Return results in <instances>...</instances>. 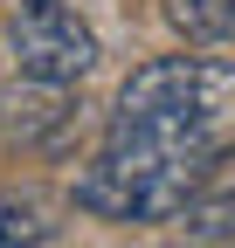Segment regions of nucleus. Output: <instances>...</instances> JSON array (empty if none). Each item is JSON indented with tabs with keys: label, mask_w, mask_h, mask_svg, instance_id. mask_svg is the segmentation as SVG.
Instances as JSON below:
<instances>
[{
	"label": "nucleus",
	"mask_w": 235,
	"mask_h": 248,
	"mask_svg": "<svg viewBox=\"0 0 235 248\" xmlns=\"http://www.w3.org/2000/svg\"><path fill=\"white\" fill-rule=\"evenodd\" d=\"M104 145L208 179L235 159V55H159L125 76Z\"/></svg>",
	"instance_id": "obj_1"
},
{
	"label": "nucleus",
	"mask_w": 235,
	"mask_h": 248,
	"mask_svg": "<svg viewBox=\"0 0 235 248\" xmlns=\"http://www.w3.org/2000/svg\"><path fill=\"white\" fill-rule=\"evenodd\" d=\"M7 55H14L21 76L76 90L97 69V35H90V21L76 7H63V0H21L7 14Z\"/></svg>",
	"instance_id": "obj_2"
},
{
	"label": "nucleus",
	"mask_w": 235,
	"mask_h": 248,
	"mask_svg": "<svg viewBox=\"0 0 235 248\" xmlns=\"http://www.w3.org/2000/svg\"><path fill=\"white\" fill-rule=\"evenodd\" d=\"M69 124H76L69 83H35V76H21V83L0 90V145H7V152H63Z\"/></svg>",
	"instance_id": "obj_3"
},
{
	"label": "nucleus",
	"mask_w": 235,
	"mask_h": 248,
	"mask_svg": "<svg viewBox=\"0 0 235 248\" xmlns=\"http://www.w3.org/2000/svg\"><path fill=\"white\" fill-rule=\"evenodd\" d=\"M180 228L187 241H235V166L228 159L194 186V200L180 207Z\"/></svg>",
	"instance_id": "obj_4"
},
{
	"label": "nucleus",
	"mask_w": 235,
	"mask_h": 248,
	"mask_svg": "<svg viewBox=\"0 0 235 248\" xmlns=\"http://www.w3.org/2000/svg\"><path fill=\"white\" fill-rule=\"evenodd\" d=\"M166 21L194 48H235V0H166Z\"/></svg>",
	"instance_id": "obj_5"
},
{
	"label": "nucleus",
	"mask_w": 235,
	"mask_h": 248,
	"mask_svg": "<svg viewBox=\"0 0 235 248\" xmlns=\"http://www.w3.org/2000/svg\"><path fill=\"white\" fill-rule=\"evenodd\" d=\"M63 228L49 221V207L28 193V186H7V193H0V248H35V241H55Z\"/></svg>",
	"instance_id": "obj_6"
}]
</instances>
